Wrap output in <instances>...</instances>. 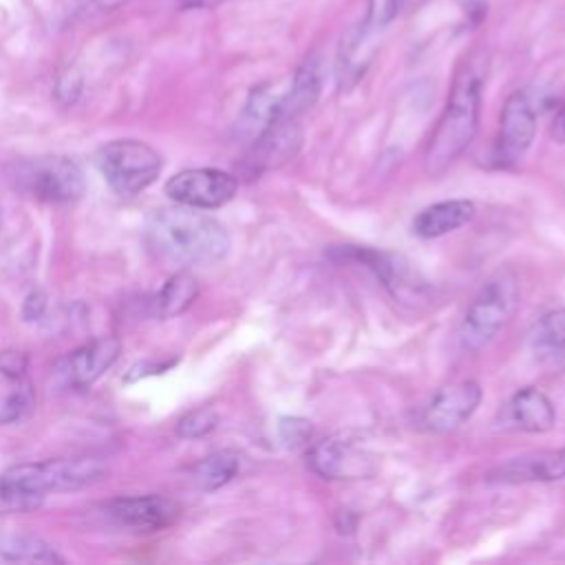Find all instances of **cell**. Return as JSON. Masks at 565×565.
<instances>
[{
	"label": "cell",
	"mask_w": 565,
	"mask_h": 565,
	"mask_svg": "<svg viewBox=\"0 0 565 565\" xmlns=\"http://www.w3.org/2000/svg\"><path fill=\"white\" fill-rule=\"evenodd\" d=\"M148 249L177 267H207L230 252V234L221 221L199 207L174 205L157 210L143 232Z\"/></svg>",
	"instance_id": "1"
},
{
	"label": "cell",
	"mask_w": 565,
	"mask_h": 565,
	"mask_svg": "<svg viewBox=\"0 0 565 565\" xmlns=\"http://www.w3.org/2000/svg\"><path fill=\"white\" fill-rule=\"evenodd\" d=\"M483 73L475 62H466L450 86L446 106L433 128L424 152V170L441 174L475 139L481 113Z\"/></svg>",
	"instance_id": "2"
},
{
	"label": "cell",
	"mask_w": 565,
	"mask_h": 565,
	"mask_svg": "<svg viewBox=\"0 0 565 565\" xmlns=\"http://www.w3.org/2000/svg\"><path fill=\"white\" fill-rule=\"evenodd\" d=\"M4 179L18 194L42 203H73L86 190L82 168L57 154L13 159L4 166Z\"/></svg>",
	"instance_id": "3"
},
{
	"label": "cell",
	"mask_w": 565,
	"mask_h": 565,
	"mask_svg": "<svg viewBox=\"0 0 565 565\" xmlns=\"http://www.w3.org/2000/svg\"><path fill=\"white\" fill-rule=\"evenodd\" d=\"M521 289L512 271L501 269L486 278L472 300L466 307V313L459 322V340L463 349L479 351L492 342V338L510 322L519 307Z\"/></svg>",
	"instance_id": "4"
},
{
	"label": "cell",
	"mask_w": 565,
	"mask_h": 565,
	"mask_svg": "<svg viewBox=\"0 0 565 565\" xmlns=\"http://www.w3.org/2000/svg\"><path fill=\"white\" fill-rule=\"evenodd\" d=\"M108 472V463L99 457H62L38 463H20L2 472L18 490L44 501L51 492H73L97 483Z\"/></svg>",
	"instance_id": "5"
},
{
	"label": "cell",
	"mask_w": 565,
	"mask_h": 565,
	"mask_svg": "<svg viewBox=\"0 0 565 565\" xmlns=\"http://www.w3.org/2000/svg\"><path fill=\"white\" fill-rule=\"evenodd\" d=\"M95 163L106 183L124 196H132L152 185L163 168L161 154L139 139H115L104 143Z\"/></svg>",
	"instance_id": "6"
},
{
	"label": "cell",
	"mask_w": 565,
	"mask_h": 565,
	"mask_svg": "<svg viewBox=\"0 0 565 565\" xmlns=\"http://www.w3.org/2000/svg\"><path fill=\"white\" fill-rule=\"evenodd\" d=\"M238 181L234 174L218 168H188L170 177L163 192L179 205L216 210L236 196Z\"/></svg>",
	"instance_id": "7"
},
{
	"label": "cell",
	"mask_w": 565,
	"mask_h": 565,
	"mask_svg": "<svg viewBox=\"0 0 565 565\" xmlns=\"http://www.w3.org/2000/svg\"><path fill=\"white\" fill-rule=\"evenodd\" d=\"M536 135V113L530 97L521 90L512 93L499 117V130L494 137V163L510 168L519 163L530 150Z\"/></svg>",
	"instance_id": "8"
},
{
	"label": "cell",
	"mask_w": 565,
	"mask_h": 565,
	"mask_svg": "<svg viewBox=\"0 0 565 565\" xmlns=\"http://www.w3.org/2000/svg\"><path fill=\"white\" fill-rule=\"evenodd\" d=\"M309 468L322 479H362L377 470L375 457L349 439L329 437L309 446Z\"/></svg>",
	"instance_id": "9"
},
{
	"label": "cell",
	"mask_w": 565,
	"mask_h": 565,
	"mask_svg": "<svg viewBox=\"0 0 565 565\" xmlns=\"http://www.w3.org/2000/svg\"><path fill=\"white\" fill-rule=\"evenodd\" d=\"M481 386L475 380H461L433 395L422 413V426L430 433H450L468 422L481 404Z\"/></svg>",
	"instance_id": "10"
},
{
	"label": "cell",
	"mask_w": 565,
	"mask_h": 565,
	"mask_svg": "<svg viewBox=\"0 0 565 565\" xmlns=\"http://www.w3.org/2000/svg\"><path fill=\"white\" fill-rule=\"evenodd\" d=\"M104 512L121 527H130L137 532H154L170 525L179 508L174 501L161 494H143V497H115L104 503Z\"/></svg>",
	"instance_id": "11"
},
{
	"label": "cell",
	"mask_w": 565,
	"mask_h": 565,
	"mask_svg": "<svg viewBox=\"0 0 565 565\" xmlns=\"http://www.w3.org/2000/svg\"><path fill=\"white\" fill-rule=\"evenodd\" d=\"M121 342L115 335H102L95 338L77 349H73L66 358L60 360L57 364V375L64 380L68 386H88L93 384L106 369L115 364L119 358Z\"/></svg>",
	"instance_id": "12"
},
{
	"label": "cell",
	"mask_w": 565,
	"mask_h": 565,
	"mask_svg": "<svg viewBox=\"0 0 565 565\" xmlns=\"http://www.w3.org/2000/svg\"><path fill=\"white\" fill-rule=\"evenodd\" d=\"M302 143L300 119H276L254 141L249 150V166L254 170L276 168L289 161Z\"/></svg>",
	"instance_id": "13"
},
{
	"label": "cell",
	"mask_w": 565,
	"mask_h": 565,
	"mask_svg": "<svg viewBox=\"0 0 565 565\" xmlns=\"http://www.w3.org/2000/svg\"><path fill=\"white\" fill-rule=\"evenodd\" d=\"M320 90H322L320 64L316 57H309L296 68L287 88L280 90L276 119H300L318 102Z\"/></svg>",
	"instance_id": "14"
},
{
	"label": "cell",
	"mask_w": 565,
	"mask_h": 565,
	"mask_svg": "<svg viewBox=\"0 0 565 565\" xmlns=\"http://www.w3.org/2000/svg\"><path fill=\"white\" fill-rule=\"evenodd\" d=\"M475 212L477 207L468 199L437 201L417 212V216L413 218V232L419 238H439L470 223Z\"/></svg>",
	"instance_id": "15"
},
{
	"label": "cell",
	"mask_w": 565,
	"mask_h": 565,
	"mask_svg": "<svg viewBox=\"0 0 565 565\" xmlns=\"http://www.w3.org/2000/svg\"><path fill=\"white\" fill-rule=\"evenodd\" d=\"M508 419L523 433H547L556 424V411L543 391L525 386L510 397Z\"/></svg>",
	"instance_id": "16"
},
{
	"label": "cell",
	"mask_w": 565,
	"mask_h": 565,
	"mask_svg": "<svg viewBox=\"0 0 565 565\" xmlns=\"http://www.w3.org/2000/svg\"><path fill=\"white\" fill-rule=\"evenodd\" d=\"M497 479L505 483L565 479V446L558 450L516 457L497 470Z\"/></svg>",
	"instance_id": "17"
},
{
	"label": "cell",
	"mask_w": 565,
	"mask_h": 565,
	"mask_svg": "<svg viewBox=\"0 0 565 565\" xmlns=\"http://www.w3.org/2000/svg\"><path fill=\"white\" fill-rule=\"evenodd\" d=\"M349 254L355 260L364 263L395 298H404L406 294H417L422 289V285L415 280L413 271L397 256L375 252V249H360V247L351 249Z\"/></svg>",
	"instance_id": "18"
},
{
	"label": "cell",
	"mask_w": 565,
	"mask_h": 565,
	"mask_svg": "<svg viewBox=\"0 0 565 565\" xmlns=\"http://www.w3.org/2000/svg\"><path fill=\"white\" fill-rule=\"evenodd\" d=\"M199 296V282L196 278L181 269L177 274H172L163 287L157 294V311L161 318H174L181 316Z\"/></svg>",
	"instance_id": "19"
},
{
	"label": "cell",
	"mask_w": 565,
	"mask_h": 565,
	"mask_svg": "<svg viewBox=\"0 0 565 565\" xmlns=\"http://www.w3.org/2000/svg\"><path fill=\"white\" fill-rule=\"evenodd\" d=\"M0 556L13 563H64V556H60L53 545L33 534H11L0 539Z\"/></svg>",
	"instance_id": "20"
},
{
	"label": "cell",
	"mask_w": 565,
	"mask_h": 565,
	"mask_svg": "<svg viewBox=\"0 0 565 565\" xmlns=\"http://www.w3.org/2000/svg\"><path fill=\"white\" fill-rule=\"evenodd\" d=\"M236 472H238V455L234 450H216L194 463L192 481L201 490L212 492L223 488L227 481H232Z\"/></svg>",
	"instance_id": "21"
},
{
	"label": "cell",
	"mask_w": 565,
	"mask_h": 565,
	"mask_svg": "<svg viewBox=\"0 0 565 565\" xmlns=\"http://www.w3.org/2000/svg\"><path fill=\"white\" fill-rule=\"evenodd\" d=\"M532 347L541 353H565V309H552L543 313L532 333Z\"/></svg>",
	"instance_id": "22"
},
{
	"label": "cell",
	"mask_w": 565,
	"mask_h": 565,
	"mask_svg": "<svg viewBox=\"0 0 565 565\" xmlns=\"http://www.w3.org/2000/svg\"><path fill=\"white\" fill-rule=\"evenodd\" d=\"M33 406V388L26 377H4L0 388V424L24 417Z\"/></svg>",
	"instance_id": "23"
},
{
	"label": "cell",
	"mask_w": 565,
	"mask_h": 565,
	"mask_svg": "<svg viewBox=\"0 0 565 565\" xmlns=\"http://www.w3.org/2000/svg\"><path fill=\"white\" fill-rule=\"evenodd\" d=\"M218 424V415L212 408H194L177 422V435L183 439H201L210 435Z\"/></svg>",
	"instance_id": "24"
},
{
	"label": "cell",
	"mask_w": 565,
	"mask_h": 565,
	"mask_svg": "<svg viewBox=\"0 0 565 565\" xmlns=\"http://www.w3.org/2000/svg\"><path fill=\"white\" fill-rule=\"evenodd\" d=\"M38 505H42L40 499L18 490L15 486H11L2 475H0V514H9V512H29L35 510Z\"/></svg>",
	"instance_id": "25"
},
{
	"label": "cell",
	"mask_w": 565,
	"mask_h": 565,
	"mask_svg": "<svg viewBox=\"0 0 565 565\" xmlns=\"http://www.w3.org/2000/svg\"><path fill=\"white\" fill-rule=\"evenodd\" d=\"M278 430H280V439L289 448H302L311 439V424L302 417H282L278 424Z\"/></svg>",
	"instance_id": "26"
},
{
	"label": "cell",
	"mask_w": 565,
	"mask_h": 565,
	"mask_svg": "<svg viewBox=\"0 0 565 565\" xmlns=\"http://www.w3.org/2000/svg\"><path fill=\"white\" fill-rule=\"evenodd\" d=\"M26 364H29L26 353L15 351V349L0 351V375L2 377H24Z\"/></svg>",
	"instance_id": "27"
},
{
	"label": "cell",
	"mask_w": 565,
	"mask_h": 565,
	"mask_svg": "<svg viewBox=\"0 0 565 565\" xmlns=\"http://www.w3.org/2000/svg\"><path fill=\"white\" fill-rule=\"evenodd\" d=\"M428 0H386V9H384V20H395L399 15L413 13L417 11L422 4H426Z\"/></svg>",
	"instance_id": "28"
},
{
	"label": "cell",
	"mask_w": 565,
	"mask_h": 565,
	"mask_svg": "<svg viewBox=\"0 0 565 565\" xmlns=\"http://www.w3.org/2000/svg\"><path fill=\"white\" fill-rule=\"evenodd\" d=\"M46 309V298L40 289H33L26 298H24V305H22V316L24 320H38Z\"/></svg>",
	"instance_id": "29"
},
{
	"label": "cell",
	"mask_w": 565,
	"mask_h": 565,
	"mask_svg": "<svg viewBox=\"0 0 565 565\" xmlns=\"http://www.w3.org/2000/svg\"><path fill=\"white\" fill-rule=\"evenodd\" d=\"M552 135L556 141L565 143V104L556 110L554 115V121H552Z\"/></svg>",
	"instance_id": "30"
},
{
	"label": "cell",
	"mask_w": 565,
	"mask_h": 565,
	"mask_svg": "<svg viewBox=\"0 0 565 565\" xmlns=\"http://www.w3.org/2000/svg\"><path fill=\"white\" fill-rule=\"evenodd\" d=\"M218 2L223 0H179L183 9H210V7H216Z\"/></svg>",
	"instance_id": "31"
},
{
	"label": "cell",
	"mask_w": 565,
	"mask_h": 565,
	"mask_svg": "<svg viewBox=\"0 0 565 565\" xmlns=\"http://www.w3.org/2000/svg\"><path fill=\"white\" fill-rule=\"evenodd\" d=\"M0 225H2V205H0Z\"/></svg>",
	"instance_id": "32"
}]
</instances>
